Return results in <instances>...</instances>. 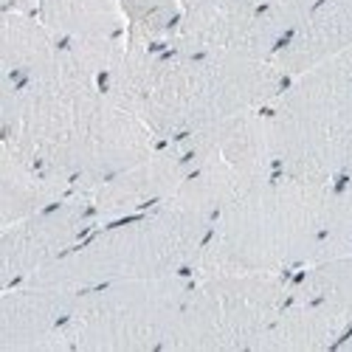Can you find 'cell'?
Segmentation results:
<instances>
[{"mask_svg":"<svg viewBox=\"0 0 352 352\" xmlns=\"http://www.w3.org/2000/svg\"><path fill=\"white\" fill-rule=\"evenodd\" d=\"M285 85L274 60L248 54H181L127 40L122 60L102 79L104 94L172 141L209 124L268 107Z\"/></svg>","mask_w":352,"mask_h":352,"instance_id":"6da1fadb","label":"cell"},{"mask_svg":"<svg viewBox=\"0 0 352 352\" xmlns=\"http://www.w3.org/2000/svg\"><path fill=\"white\" fill-rule=\"evenodd\" d=\"M330 186L271 175L214 214L192 274H299L318 254Z\"/></svg>","mask_w":352,"mask_h":352,"instance_id":"7a4b0ae2","label":"cell"},{"mask_svg":"<svg viewBox=\"0 0 352 352\" xmlns=\"http://www.w3.org/2000/svg\"><path fill=\"white\" fill-rule=\"evenodd\" d=\"M209 226V217L164 200L141 214L94 228L74 251L25 282L76 293L104 282L192 274Z\"/></svg>","mask_w":352,"mask_h":352,"instance_id":"3957f363","label":"cell"},{"mask_svg":"<svg viewBox=\"0 0 352 352\" xmlns=\"http://www.w3.org/2000/svg\"><path fill=\"white\" fill-rule=\"evenodd\" d=\"M265 116L279 172L318 184L352 172V76L338 63L285 79Z\"/></svg>","mask_w":352,"mask_h":352,"instance_id":"277c9868","label":"cell"},{"mask_svg":"<svg viewBox=\"0 0 352 352\" xmlns=\"http://www.w3.org/2000/svg\"><path fill=\"white\" fill-rule=\"evenodd\" d=\"M285 274H192L164 352H251L290 296Z\"/></svg>","mask_w":352,"mask_h":352,"instance_id":"5b68a950","label":"cell"},{"mask_svg":"<svg viewBox=\"0 0 352 352\" xmlns=\"http://www.w3.org/2000/svg\"><path fill=\"white\" fill-rule=\"evenodd\" d=\"M192 274L104 282L74 293L71 352H158L166 344Z\"/></svg>","mask_w":352,"mask_h":352,"instance_id":"8992f818","label":"cell"},{"mask_svg":"<svg viewBox=\"0 0 352 352\" xmlns=\"http://www.w3.org/2000/svg\"><path fill=\"white\" fill-rule=\"evenodd\" d=\"M181 144L186 178L169 200L209 220L279 172L265 107L181 135Z\"/></svg>","mask_w":352,"mask_h":352,"instance_id":"52a82bcc","label":"cell"},{"mask_svg":"<svg viewBox=\"0 0 352 352\" xmlns=\"http://www.w3.org/2000/svg\"><path fill=\"white\" fill-rule=\"evenodd\" d=\"M96 228L87 192H68L51 206L0 228V287L37 276Z\"/></svg>","mask_w":352,"mask_h":352,"instance_id":"ba28073f","label":"cell"},{"mask_svg":"<svg viewBox=\"0 0 352 352\" xmlns=\"http://www.w3.org/2000/svg\"><path fill=\"white\" fill-rule=\"evenodd\" d=\"M279 34L254 0H206L184 9L169 37V48L181 54H248L274 60Z\"/></svg>","mask_w":352,"mask_h":352,"instance_id":"9c48e42d","label":"cell"},{"mask_svg":"<svg viewBox=\"0 0 352 352\" xmlns=\"http://www.w3.org/2000/svg\"><path fill=\"white\" fill-rule=\"evenodd\" d=\"M186 178V150L181 138L158 141L144 158L110 175L87 192L96 217V228L141 214L169 200Z\"/></svg>","mask_w":352,"mask_h":352,"instance_id":"30bf717a","label":"cell"},{"mask_svg":"<svg viewBox=\"0 0 352 352\" xmlns=\"http://www.w3.org/2000/svg\"><path fill=\"white\" fill-rule=\"evenodd\" d=\"M74 293L40 282L0 287V352H71Z\"/></svg>","mask_w":352,"mask_h":352,"instance_id":"8fae6325","label":"cell"},{"mask_svg":"<svg viewBox=\"0 0 352 352\" xmlns=\"http://www.w3.org/2000/svg\"><path fill=\"white\" fill-rule=\"evenodd\" d=\"M352 48V0H318L274 54L285 79L324 65Z\"/></svg>","mask_w":352,"mask_h":352,"instance_id":"7c38bea8","label":"cell"},{"mask_svg":"<svg viewBox=\"0 0 352 352\" xmlns=\"http://www.w3.org/2000/svg\"><path fill=\"white\" fill-rule=\"evenodd\" d=\"M349 330L352 324L330 305L290 293L251 352H324L336 349Z\"/></svg>","mask_w":352,"mask_h":352,"instance_id":"4fadbf2b","label":"cell"},{"mask_svg":"<svg viewBox=\"0 0 352 352\" xmlns=\"http://www.w3.org/2000/svg\"><path fill=\"white\" fill-rule=\"evenodd\" d=\"M37 14L63 45L113 48L127 43V17L119 0H40Z\"/></svg>","mask_w":352,"mask_h":352,"instance_id":"5bb4252c","label":"cell"},{"mask_svg":"<svg viewBox=\"0 0 352 352\" xmlns=\"http://www.w3.org/2000/svg\"><path fill=\"white\" fill-rule=\"evenodd\" d=\"M68 192L65 184L51 178L34 161L0 144V228L51 206Z\"/></svg>","mask_w":352,"mask_h":352,"instance_id":"9a60e30c","label":"cell"},{"mask_svg":"<svg viewBox=\"0 0 352 352\" xmlns=\"http://www.w3.org/2000/svg\"><path fill=\"white\" fill-rule=\"evenodd\" d=\"M60 51L40 14L0 12V82H23L45 68Z\"/></svg>","mask_w":352,"mask_h":352,"instance_id":"2e32d148","label":"cell"},{"mask_svg":"<svg viewBox=\"0 0 352 352\" xmlns=\"http://www.w3.org/2000/svg\"><path fill=\"white\" fill-rule=\"evenodd\" d=\"M290 293L330 305L352 324V251L318 259L299 274H293Z\"/></svg>","mask_w":352,"mask_h":352,"instance_id":"e0dca14e","label":"cell"},{"mask_svg":"<svg viewBox=\"0 0 352 352\" xmlns=\"http://www.w3.org/2000/svg\"><path fill=\"white\" fill-rule=\"evenodd\" d=\"M127 17V40L166 45L184 14L181 0H119Z\"/></svg>","mask_w":352,"mask_h":352,"instance_id":"ac0fdd59","label":"cell"},{"mask_svg":"<svg viewBox=\"0 0 352 352\" xmlns=\"http://www.w3.org/2000/svg\"><path fill=\"white\" fill-rule=\"evenodd\" d=\"M352 251V172L338 178L327 195V212H324V231H321L318 254L313 262L349 254ZM310 262V265H313Z\"/></svg>","mask_w":352,"mask_h":352,"instance_id":"d6986e66","label":"cell"},{"mask_svg":"<svg viewBox=\"0 0 352 352\" xmlns=\"http://www.w3.org/2000/svg\"><path fill=\"white\" fill-rule=\"evenodd\" d=\"M40 0H0V12H34L37 14Z\"/></svg>","mask_w":352,"mask_h":352,"instance_id":"ffe728a7","label":"cell"},{"mask_svg":"<svg viewBox=\"0 0 352 352\" xmlns=\"http://www.w3.org/2000/svg\"><path fill=\"white\" fill-rule=\"evenodd\" d=\"M333 63H338V65H341V68H344V71L352 76V48H349V51H344L341 56H336Z\"/></svg>","mask_w":352,"mask_h":352,"instance_id":"44dd1931","label":"cell"},{"mask_svg":"<svg viewBox=\"0 0 352 352\" xmlns=\"http://www.w3.org/2000/svg\"><path fill=\"white\" fill-rule=\"evenodd\" d=\"M336 352H352V330L338 341V346H336Z\"/></svg>","mask_w":352,"mask_h":352,"instance_id":"7402d4cb","label":"cell"},{"mask_svg":"<svg viewBox=\"0 0 352 352\" xmlns=\"http://www.w3.org/2000/svg\"><path fill=\"white\" fill-rule=\"evenodd\" d=\"M184 9H192V6H200V3H206V0H181Z\"/></svg>","mask_w":352,"mask_h":352,"instance_id":"603a6c76","label":"cell"}]
</instances>
